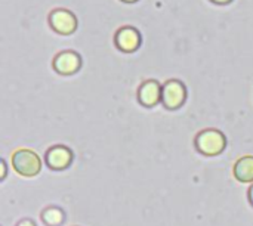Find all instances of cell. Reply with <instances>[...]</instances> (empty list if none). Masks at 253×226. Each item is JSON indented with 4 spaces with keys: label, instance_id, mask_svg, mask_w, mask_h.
<instances>
[{
    "label": "cell",
    "instance_id": "1",
    "mask_svg": "<svg viewBox=\"0 0 253 226\" xmlns=\"http://www.w3.org/2000/svg\"><path fill=\"white\" fill-rule=\"evenodd\" d=\"M225 145H227V139H225L224 133L219 130H215V129L203 130L196 138L197 150L206 155H218L219 152L224 151Z\"/></svg>",
    "mask_w": 253,
    "mask_h": 226
},
{
    "label": "cell",
    "instance_id": "2",
    "mask_svg": "<svg viewBox=\"0 0 253 226\" xmlns=\"http://www.w3.org/2000/svg\"><path fill=\"white\" fill-rule=\"evenodd\" d=\"M13 169L22 176H36L40 172L42 163L39 155L31 150H18L12 155Z\"/></svg>",
    "mask_w": 253,
    "mask_h": 226
},
{
    "label": "cell",
    "instance_id": "3",
    "mask_svg": "<svg viewBox=\"0 0 253 226\" xmlns=\"http://www.w3.org/2000/svg\"><path fill=\"white\" fill-rule=\"evenodd\" d=\"M47 21H49L50 28L55 33H59V34H64V36L73 34L76 31V28H77V18L68 9H62V7L53 9L49 13Z\"/></svg>",
    "mask_w": 253,
    "mask_h": 226
},
{
    "label": "cell",
    "instance_id": "4",
    "mask_svg": "<svg viewBox=\"0 0 253 226\" xmlns=\"http://www.w3.org/2000/svg\"><path fill=\"white\" fill-rule=\"evenodd\" d=\"M187 99V89L181 80L172 78L163 84L162 89V102L169 110L179 108Z\"/></svg>",
    "mask_w": 253,
    "mask_h": 226
},
{
    "label": "cell",
    "instance_id": "5",
    "mask_svg": "<svg viewBox=\"0 0 253 226\" xmlns=\"http://www.w3.org/2000/svg\"><path fill=\"white\" fill-rule=\"evenodd\" d=\"M82 67V58L79 53L73 52V50H64L59 52L55 58H53V68L56 73L62 74V75H71L74 73H77Z\"/></svg>",
    "mask_w": 253,
    "mask_h": 226
},
{
    "label": "cell",
    "instance_id": "6",
    "mask_svg": "<svg viewBox=\"0 0 253 226\" xmlns=\"http://www.w3.org/2000/svg\"><path fill=\"white\" fill-rule=\"evenodd\" d=\"M114 41H116V46L122 52L130 53V52H135L141 46V33L136 28L126 25L117 30Z\"/></svg>",
    "mask_w": 253,
    "mask_h": 226
},
{
    "label": "cell",
    "instance_id": "7",
    "mask_svg": "<svg viewBox=\"0 0 253 226\" xmlns=\"http://www.w3.org/2000/svg\"><path fill=\"white\" fill-rule=\"evenodd\" d=\"M162 86L157 80H147L141 84L138 90V99L145 107H154L162 101Z\"/></svg>",
    "mask_w": 253,
    "mask_h": 226
},
{
    "label": "cell",
    "instance_id": "8",
    "mask_svg": "<svg viewBox=\"0 0 253 226\" xmlns=\"http://www.w3.org/2000/svg\"><path fill=\"white\" fill-rule=\"evenodd\" d=\"M73 154L67 147H53L46 154L47 166L53 170H62L70 166Z\"/></svg>",
    "mask_w": 253,
    "mask_h": 226
},
{
    "label": "cell",
    "instance_id": "9",
    "mask_svg": "<svg viewBox=\"0 0 253 226\" xmlns=\"http://www.w3.org/2000/svg\"><path fill=\"white\" fill-rule=\"evenodd\" d=\"M234 176L245 184L253 182V157L248 155L240 158L234 166Z\"/></svg>",
    "mask_w": 253,
    "mask_h": 226
},
{
    "label": "cell",
    "instance_id": "10",
    "mask_svg": "<svg viewBox=\"0 0 253 226\" xmlns=\"http://www.w3.org/2000/svg\"><path fill=\"white\" fill-rule=\"evenodd\" d=\"M42 218H43L44 224H47V225H50V226H56V225H59V224H62L64 213H62L59 209L52 207V209L44 210V212H43V215H42Z\"/></svg>",
    "mask_w": 253,
    "mask_h": 226
},
{
    "label": "cell",
    "instance_id": "11",
    "mask_svg": "<svg viewBox=\"0 0 253 226\" xmlns=\"http://www.w3.org/2000/svg\"><path fill=\"white\" fill-rule=\"evenodd\" d=\"M6 176V163L1 160L0 161V179H3Z\"/></svg>",
    "mask_w": 253,
    "mask_h": 226
},
{
    "label": "cell",
    "instance_id": "12",
    "mask_svg": "<svg viewBox=\"0 0 253 226\" xmlns=\"http://www.w3.org/2000/svg\"><path fill=\"white\" fill-rule=\"evenodd\" d=\"M211 1H213V3H216V4H228V3H231L233 0H211Z\"/></svg>",
    "mask_w": 253,
    "mask_h": 226
},
{
    "label": "cell",
    "instance_id": "13",
    "mask_svg": "<svg viewBox=\"0 0 253 226\" xmlns=\"http://www.w3.org/2000/svg\"><path fill=\"white\" fill-rule=\"evenodd\" d=\"M18 226H34V224L31 221H22V222L18 224Z\"/></svg>",
    "mask_w": 253,
    "mask_h": 226
},
{
    "label": "cell",
    "instance_id": "14",
    "mask_svg": "<svg viewBox=\"0 0 253 226\" xmlns=\"http://www.w3.org/2000/svg\"><path fill=\"white\" fill-rule=\"evenodd\" d=\"M249 200H251V203L253 204V185L251 187V189H249Z\"/></svg>",
    "mask_w": 253,
    "mask_h": 226
},
{
    "label": "cell",
    "instance_id": "15",
    "mask_svg": "<svg viewBox=\"0 0 253 226\" xmlns=\"http://www.w3.org/2000/svg\"><path fill=\"white\" fill-rule=\"evenodd\" d=\"M122 1H125V3H135V1H138V0H122Z\"/></svg>",
    "mask_w": 253,
    "mask_h": 226
}]
</instances>
